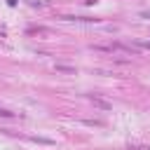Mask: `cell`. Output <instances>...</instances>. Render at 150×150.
Returning <instances> with one entry per match:
<instances>
[{"label": "cell", "instance_id": "cell-1", "mask_svg": "<svg viewBox=\"0 0 150 150\" xmlns=\"http://www.w3.org/2000/svg\"><path fill=\"white\" fill-rule=\"evenodd\" d=\"M89 101H91L96 108H101V110H110V108H112L108 101H103V98H96V96H89Z\"/></svg>", "mask_w": 150, "mask_h": 150}, {"label": "cell", "instance_id": "cell-2", "mask_svg": "<svg viewBox=\"0 0 150 150\" xmlns=\"http://www.w3.org/2000/svg\"><path fill=\"white\" fill-rule=\"evenodd\" d=\"M54 70H56V73H66V75H75V73H77L73 66H63V63H56Z\"/></svg>", "mask_w": 150, "mask_h": 150}, {"label": "cell", "instance_id": "cell-3", "mask_svg": "<svg viewBox=\"0 0 150 150\" xmlns=\"http://www.w3.org/2000/svg\"><path fill=\"white\" fill-rule=\"evenodd\" d=\"M30 141L42 143V145H54V141H52V138H42V136H30Z\"/></svg>", "mask_w": 150, "mask_h": 150}, {"label": "cell", "instance_id": "cell-4", "mask_svg": "<svg viewBox=\"0 0 150 150\" xmlns=\"http://www.w3.org/2000/svg\"><path fill=\"white\" fill-rule=\"evenodd\" d=\"M0 117H14V112H9V110H5V108H0Z\"/></svg>", "mask_w": 150, "mask_h": 150}, {"label": "cell", "instance_id": "cell-5", "mask_svg": "<svg viewBox=\"0 0 150 150\" xmlns=\"http://www.w3.org/2000/svg\"><path fill=\"white\" fill-rule=\"evenodd\" d=\"M138 47L141 49H150V42H138Z\"/></svg>", "mask_w": 150, "mask_h": 150}, {"label": "cell", "instance_id": "cell-6", "mask_svg": "<svg viewBox=\"0 0 150 150\" xmlns=\"http://www.w3.org/2000/svg\"><path fill=\"white\" fill-rule=\"evenodd\" d=\"M138 16H141V19H150V12H141Z\"/></svg>", "mask_w": 150, "mask_h": 150}, {"label": "cell", "instance_id": "cell-7", "mask_svg": "<svg viewBox=\"0 0 150 150\" xmlns=\"http://www.w3.org/2000/svg\"><path fill=\"white\" fill-rule=\"evenodd\" d=\"M7 2H9V5H16V0H7Z\"/></svg>", "mask_w": 150, "mask_h": 150}]
</instances>
